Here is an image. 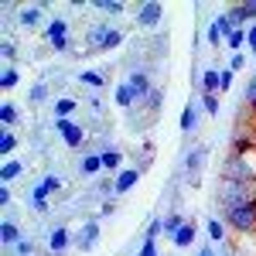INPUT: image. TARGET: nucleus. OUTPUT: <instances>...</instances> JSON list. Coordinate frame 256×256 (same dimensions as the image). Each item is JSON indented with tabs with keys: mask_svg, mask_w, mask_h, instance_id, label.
<instances>
[{
	"mask_svg": "<svg viewBox=\"0 0 256 256\" xmlns=\"http://www.w3.org/2000/svg\"><path fill=\"white\" fill-rule=\"evenodd\" d=\"M198 89H202V96H212V92H222V76H218L216 65H208V68H202V76H198Z\"/></svg>",
	"mask_w": 256,
	"mask_h": 256,
	"instance_id": "13",
	"label": "nucleus"
},
{
	"mask_svg": "<svg viewBox=\"0 0 256 256\" xmlns=\"http://www.w3.org/2000/svg\"><path fill=\"white\" fill-rule=\"evenodd\" d=\"M110 34H113V24H92V28L86 31V48H89V52H102Z\"/></svg>",
	"mask_w": 256,
	"mask_h": 256,
	"instance_id": "12",
	"label": "nucleus"
},
{
	"mask_svg": "<svg viewBox=\"0 0 256 256\" xmlns=\"http://www.w3.org/2000/svg\"><path fill=\"white\" fill-rule=\"evenodd\" d=\"M205 236H208L212 246H226V239H229V226L222 222V216L205 218Z\"/></svg>",
	"mask_w": 256,
	"mask_h": 256,
	"instance_id": "15",
	"label": "nucleus"
},
{
	"mask_svg": "<svg viewBox=\"0 0 256 256\" xmlns=\"http://www.w3.org/2000/svg\"><path fill=\"white\" fill-rule=\"evenodd\" d=\"M31 208H34L38 216H44V212L52 208V195H48L41 184H34V188H31Z\"/></svg>",
	"mask_w": 256,
	"mask_h": 256,
	"instance_id": "24",
	"label": "nucleus"
},
{
	"mask_svg": "<svg viewBox=\"0 0 256 256\" xmlns=\"http://www.w3.org/2000/svg\"><path fill=\"white\" fill-rule=\"evenodd\" d=\"M18 144H20V140H18V134H14V130H4V134H0V150H4L7 158L18 150Z\"/></svg>",
	"mask_w": 256,
	"mask_h": 256,
	"instance_id": "34",
	"label": "nucleus"
},
{
	"mask_svg": "<svg viewBox=\"0 0 256 256\" xmlns=\"http://www.w3.org/2000/svg\"><path fill=\"white\" fill-rule=\"evenodd\" d=\"M229 68H232V72H242V68H246V55H242V52L232 55V58H229Z\"/></svg>",
	"mask_w": 256,
	"mask_h": 256,
	"instance_id": "46",
	"label": "nucleus"
},
{
	"mask_svg": "<svg viewBox=\"0 0 256 256\" xmlns=\"http://www.w3.org/2000/svg\"><path fill=\"white\" fill-rule=\"evenodd\" d=\"M44 99H48V82H34V86L28 89V102H31V106H41Z\"/></svg>",
	"mask_w": 256,
	"mask_h": 256,
	"instance_id": "31",
	"label": "nucleus"
},
{
	"mask_svg": "<svg viewBox=\"0 0 256 256\" xmlns=\"http://www.w3.org/2000/svg\"><path fill=\"white\" fill-rule=\"evenodd\" d=\"M79 82H82V86H89L92 92H99V89L106 86V72H96V68H86V72H79Z\"/></svg>",
	"mask_w": 256,
	"mask_h": 256,
	"instance_id": "26",
	"label": "nucleus"
},
{
	"mask_svg": "<svg viewBox=\"0 0 256 256\" xmlns=\"http://www.w3.org/2000/svg\"><path fill=\"white\" fill-rule=\"evenodd\" d=\"M140 106H144V110H147V113H150V120L154 116H160V106H164V89H154V92H150V96L144 99V102H140Z\"/></svg>",
	"mask_w": 256,
	"mask_h": 256,
	"instance_id": "27",
	"label": "nucleus"
},
{
	"mask_svg": "<svg viewBox=\"0 0 256 256\" xmlns=\"http://www.w3.org/2000/svg\"><path fill=\"white\" fill-rule=\"evenodd\" d=\"M218 181H256V150L253 154H229L218 164Z\"/></svg>",
	"mask_w": 256,
	"mask_h": 256,
	"instance_id": "2",
	"label": "nucleus"
},
{
	"mask_svg": "<svg viewBox=\"0 0 256 256\" xmlns=\"http://www.w3.org/2000/svg\"><path fill=\"white\" fill-rule=\"evenodd\" d=\"M158 236H164V218H154L147 226V232H144V239H158Z\"/></svg>",
	"mask_w": 256,
	"mask_h": 256,
	"instance_id": "40",
	"label": "nucleus"
},
{
	"mask_svg": "<svg viewBox=\"0 0 256 256\" xmlns=\"http://www.w3.org/2000/svg\"><path fill=\"white\" fill-rule=\"evenodd\" d=\"M79 174L82 178L106 174V171H102V158H99V150H89V154H82V158H79Z\"/></svg>",
	"mask_w": 256,
	"mask_h": 256,
	"instance_id": "16",
	"label": "nucleus"
},
{
	"mask_svg": "<svg viewBox=\"0 0 256 256\" xmlns=\"http://www.w3.org/2000/svg\"><path fill=\"white\" fill-rule=\"evenodd\" d=\"M0 120H4V130H14V126H18V120H20V106L7 99V102L0 106Z\"/></svg>",
	"mask_w": 256,
	"mask_h": 256,
	"instance_id": "25",
	"label": "nucleus"
},
{
	"mask_svg": "<svg viewBox=\"0 0 256 256\" xmlns=\"http://www.w3.org/2000/svg\"><path fill=\"white\" fill-rule=\"evenodd\" d=\"M52 113H55V120H72V113H79V99L72 96H62L52 102Z\"/></svg>",
	"mask_w": 256,
	"mask_h": 256,
	"instance_id": "21",
	"label": "nucleus"
},
{
	"mask_svg": "<svg viewBox=\"0 0 256 256\" xmlns=\"http://www.w3.org/2000/svg\"><path fill=\"white\" fill-rule=\"evenodd\" d=\"M205 160H208V147H205V144H198V147H192V150L184 154V181H188L192 188H195L198 181H202Z\"/></svg>",
	"mask_w": 256,
	"mask_h": 256,
	"instance_id": "5",
	"label": "nucleus"
},
{
	"mask_svg": "<svg viewBox=\"0 0 256 256\" xmlns=\"http://www.w3.org/2000/svg\"><path fill=\"white\" fill-rule=\"evenodd\" d=\"M222 222H226L229 232H236V236H256V202H246V205H239V208L222 212Z\"/></svg>",
	"mask_w": 256,
	"mask_h": 256,
	"instance_id": "3",
	"label": "nucleus"
},
{
	"mask_svg": "<svg viewBox=\"0 0 256 256\" xmlns=\"http://www.w3.org/2000/svg\"><path fill=\"white\" fill-rule=\"evenodd\" d=\"M113 212H116V198H106V202L99 205V216H102V218H110Z\"/></svg>",
	"mask_w": 256,
	"mask_h": 256,
	"instance_id": "43",
	"label": "nucleus"
},
{
	"mask_svg": "<svg viewBox=\"0 0 256 256\" xmlns=\"http://www.w3.org/2000/svg\"><path fill=\"white\" fill-rule=\"evenodd\" d=\"M24 171H28L24 158H7V160H4V168H0V178H4V184H10V181H18Z\"/></svg>",
	"mask_w": 256,
	"mask_h": 256,
	"instance_id": "19",
	"label": "nucleus"
},
{
	"mask_svg": "<svg viewBox=\"0 0 256 256\" xmlns=\"http://www.w3.org/2000/svg\"><path fill=\"white\" fill-rule=\"evenodd\" d=\"M218 76H222V92H226V89H232V82H236V72H232L229 65H226V68H218Z\"/></svg>",
	"mask_w": 256,
	"mask_h": 256,
	"instance_id": "42",
	"label": "nucleus"
},
{
	"mask_svg": "<svg viewBox=\"0 0 256 256\" xmlns=\"http://www.w3.org/2000/svg\"><path fill=\"white\" fill-rule=\"evenodd\" d=\"M218 110H222V102H218L216 92H212V96H202V113H205V116H218Z\"/></svg>",
	"mask_w": 256,
	"mask_h": 256,
	"instance_id": "36",
	"label": "nucleus"
},
{
	"mask_svg": "<svg viewBox=\"0 0 256 256\" xmlns=\"http://www.w3.org/2000/svg\"><path fill=\"white\" fill-rule=\"evenodd\" d=\"M205 41H208L212 48H218V44H226V31H222V28L216 24V18H212V24L205 28Z\"/></svg>",
	"mask_w": 256,
	"mask_h": 256,
	"instance_id": "32",
	"label": "nucleus"
},
{
	"mask_svg": "<svg viewBox=\"0 0 256 256\" xmlns=\"http://www.w3.org/2000/svg\"><path fill=\"white\" fill-rule=\"evenodd\" d=\"M18 24L20 28H41V24H48V20H44V10H41V7H20Z\"/></svg>",
	"mask_w": 256,
	"mask_h": 256,
	"instance_id": "20",
	"label": "nucleus"
},
{
	"mask_svg": "<svg viewBox=\"0 0 256 256\" xmlns=\"http://www.w3.org/2000/svg\"><path fill=\"white\" fill-rule=\"evenodd\" d=\"M123 82L130 86V92H134V99H137V106H140V102H144L147 96H150L154 89H158V86H154V79H150L144 68H134V72H130V76H126Z\"/></svg>",
	"mask_w": 256,
	"mask_h": 256,
	"instance_id": "8",
	"label": "nucleus"
},
{
	"mask_svg": "<svg viewBox=\"0 0 256 256\" xmlns=\"http://www.w3.org/2000/svg\"><path fill=\"white\" fill-rule=\"evenodd\" d=\"M18 86H20V72L14 65H4V72H0V89L10 92V89H18Z\"/></svg>",
	"mask_w": 256,
	"mask_h": 256,
	"instance_id": "29",
	"label": "nucleus"
},
{
	"mask_svg": "<svg viewBox=\"0 0 256 256\" xmlns=\"http://www.w3.org/2000/svg\"><path fill=\"white\" fill-rule=\"evenodd\" d=\"M99 239H102V222L99 218H86L79 229H76V250L79 253H92Z\"/></svg>",
	"mask_w": 256,
	"mask_h": 256,
	"instance_id": "6",
	"label": "nucleus"
},
{
	"mask_svg": "<svg viewBox=\"0 0 256 256\" xmlns=\"http://www.w3.org/2000/svg\"><path fill=\"white\" fill-rule=\"evenodd\" d=\"M44 38H48V44H52V52H72V38H68V20L62 18H52L48 24H44Z\"/></svg>",
	"mask_w": 256,
	"mask_h": 256,
	"instance_id": "4",
	"label": "nucleus"
},
{
	"mask_svg": "<svg viewBox=\"0 0 256 256\" xmlns=\"http://www.w3.org/2000/svg\"><path fill=\"white\" fill-rule=\"evenodd\" d=\"M140 174H144V168H134V164H130V168H123L120 174H113V188H116V198H120V195H126V192H130V188H134V184L140 181Z\"/></svg>",
	"mask_w": 256,
	"mask_h": 256,
	"instance_id": "11",
	"label": "nucleus"
},
{
	"mask_svg": "<svg viewBox=\"0 0 256 256\" xmlns=\"http://www.w3.org/2000/svg\"><path fill=\"white\" fill-rule=\"evenodd\" d=\"M226 18L232 20V28H250V20L242 14V4H232V7H226Z\"/></svg>",
	"mask_w": 256,
	"mask_h": 256,
	"instance_id": "33",
	"label": "nucleus"
},
{
	"mask_svg": "<svg viewBox=\"0 0 256 256\" xmlns=\"http://www.w3.org/2000/svg\"><path fill=\"white\" fill-rule=\"evenodd\" d=\"M226 48H232V55H239V52L246 48V28H242V31H232V34L226 38Z\"/></svg>",
	"mask_w": 256,
	"mask_h": 256,
	"instance_id": "35",
	"label": "nucleus"
},
{
	"mask_svg": "<svg viewBox=\"0 0 256 256\" xmlns=\"http://www.w3.org/2000/svg\"><path fill=\"white\" fill-rule=\"evenodd\" d=\"M99 158H102V171H106V174H120V171H123V168H120V164H123V150H120V147H102Z\"/></svg>",
	"mask_w": 256,
	"mask_h": 256,
	"instance_id": "18",
	"label": "nucleus"
},
{
	"mask_svg": "<svg viewBox=\"0 0 256 256\" xmlns=\"http://www.w3.org/2000/svg\"><path fill=\"white\" fill-rule=\"evenodd\" d=\"M188 218L181 216V212H171V216H164V236L168 239H174L178 232H181V226H184Z\"/></svg>",
	"mask_w": 256,
	"mask_h": 256,
	"instance_id": "30",
	"label": "nucleus"
},
{
	"mask_svg": "<svg viewBox=\"0 0 256 256\" xmlns=\"http://www.w3.org/2000/svg\"><path fill=\"white\" fill-rule=\"evenodd\" d=\"M246 48H250V55H256V24L246 28Z\"/></svg>",
	"mask_w": 256,
	"mask_h": 256,
	"instance_id": "45",
	"label": "nucleus"
},
{
	"mask_svg": "<svg viewBox=\"0 0 256 256\" xmlns=\"http://www.w3.org/2000/svg\"><path fill=\"white\" fill-rule=\"evenodd\" d=\"M242 14L250 24H256V0H242Z\"/></svg>",
	"mask_w": 256,
	"mask_h": 256,
	"instance_id": "44",
	"label": "nucleus"
},
{
	"mask_svg": "<svg viewBox=\"0 0 256 256\" xmlns=\"http://www.w3.org/2000/svg\"><path fill=\"white\" fill-rule=\"evenodd\" d=\"M113 102H116L120 110H134V106H137V99H134V92H130L126 82H116V86H113Z\"/></svg>",
	"mask_w": 256,
	"mask_h": 256,
	"instance_id": "22",
	"label": "nucleus"
},
{
	"mask_svg": "<svg viewBox=\"0 0 256 256\" xmlns=\"http://www.w3.org/2000/svg\"><path fill=\"white\" fill-rule=\"evenodd\" d=\"M198 123H202V102H188V106L181 110V116H178V126H181V134H195Z\"/></svg>",
	"mask_w": 256,
	"mask_h": 256,
	"instance_id": "14",
	"label": "nucleus"
},
{
	"mask_svg": "<svg viewBox=\"0 0 256 256\" xmlns=\"http://www.w3.org/2000/svg\"><path fill=\"white\" fill-rule=\"evenodd\" d=\"M55 134L62 137V144L65 147H86V126L82 123H76V120H55Z\"/></svg>",
	"mask_w": 256,
	"mask_h": 256,
	"instance_id": "7",
	"label": "nucleus"
},
{
	"mask_svg": "<svg viewBox=\"0 0 256 256\" xmlns=\"http://www.w3.org/2000/svg\"><path fill=\"white\" fill-rule=\"evenodd\" d=\"M246 202H256V181H218V188H216L218 216L229 212V208L246 205Z\"/></svg>",
	"mask_w": 256,
	"mask_h": 256,
	"instance_id": "1",
	"label": "nucleus"
},
{
	"mask_svg": "<svg viewBox=\"0 0 256 256\" xmlns=\"http://www.w3.org/2000/svg\"><path fill=\"white\" fill-rule=\"evenodd\" d=\"M160 18H164V7H160L158 0H144V4L137 7V14H134L137 28H158Z\"/></svg>",
	"mask_w": 256,
	"mask_h": 256,
	"instance_id": "9",
	"label": "nucleus"
},
{
	"mask_svg": "<svg viewBox=\"0 0 256 256\" xmlns=\"http://www.w3.org/2000/svg\"><path fill=\"white\" fill-rule=\"evenodd\" d=\"M34 250H38V246H34V242H31V239L24 236V239H20V242H18V246H14V250H10V253H14V256H34Z\"/></svg>",
	"mask_w": 256,
	"mask_h": 256,
	"instance_id": "38",
	"label": "nucleus"
},
{
	"mask_svg": "<svg viewBox=\"0 0 256 256\" xmlns=\"http://www.w3.org/2000/svg\"><path fill=\"white\" fill-rule=\"evenodd\" d=\"M195 236H198V222H192V218H188V222L181 226V232H178V236L171 239V242H174L178 250H188V246L195 242Z\"/></svg>",
	"mask_w": 256,
	"mask_h": 256,
	"instance_id": "23",
	"label": "nucleus"
},
{
	"mask_svg": "<svg viewBox=\"0 0 256 256\" xmlns=\"http://www.w3.org/2000/svg\"><path fill=\"white\" fill-rule=\"evenodd\" d=\"M10 202H14V192H10V184H4V188H0V205L10 208Z\"/></svg>",
	"mask_w": 256,
	"mask_h": 256,
	"instance_id": "47",
	"label": "nucleus"
},
{
	"mask_svg": "<svg viewBox=\"0 0 256 256\" xmlns=\"http://www.w3.org/2000/svg\"><path fill=\"white\" fill-rule=\"evenodd\" d=\"M0 55H4V62H7V65H10V62L18 58V44H14L10 38H4V44H0Z\"/></svg>",
	"mask_w": 256,
	"mask_h": 256,
	"instance_id": "39",
	"label": "nucleus"
},
{
	"mask_svg": "<svg viewBox=\"0 0 256 256\" xmlns=\"http://www.w3.org/2000/svg\"><path fill=\"white\" fill-rule=\"evenodd\" d=\"M92 7H96L99 14H110V18H120V14H126L123 0H92Z\"/></svg>",
	"mask_w": 256,
	"mask_h": 256,
	"instance_id": "28",
	"label": "nucleus"
},
{
	"mask_svg": "<svg viewBox=\"0 0 256 256\" xmlns=\"http://www.w3.org/2000/svg\"><path fill=\"white\" fill-rule=\"evenodd\" d=\"M38 184L44 188V192H48V195H55V192H62V178H58V174H44V178L38 181Z\"/></svg>",
	"mask_w": 256,
	"mask_h": 256,
	"instance_id": "37",
	"label": "nucleus"
},
{
	"mask_svg": "<svg viewBox=\"0 0 256 256\" xmlns=\"http://www.w3.org/2000/svg\"><path fill=\"white\" fill-rule=\"evenodd\" d=\"M137 256H160L158 253V239H144V246L137 250Z\"/></svg>",
	"mask_w": 256,
	"mask_h": 256,
	"instance_id": "41",
	"label": "nucleus"
},
{
	"mask_svg": "<svg viewBox=\"0 0 256 256\" xmlns=\"http://www.w3.org/2000/svg\"><path fill=\"white\" fill-rule=\"evenodd\" d=\"M72 246H76V232H72L68 226H55V229H52V236H48V253L62 256L65 250H72Z\"/></svg>",
	"mask_w": 256,
	"mask_h": 256,
	"instance_id": "10",
	"label": "nucleus"
},
{
	"mask_svg": "<svg viewBox=\"0 0 256 256\" xmlns=\"http://www.w3.org/2000/svg\"><path fill=\"white\" fill-rule=\"evenodd\" d=\"M195 256H218V253H216V250H212V242H208V246H205V250H198Z\"/></svg>",
	"mask_w": 256,
	"mask_h": 256,
	"instance_id": "48",
	"label": "nucleus"
},
{
	"mask_svg": "<svg viewBox=\"0 0 256 256\" xmlns=\"http://www.w3.org/2000/svg\"><path fill=\"white\" fill-rule=\"evenodd\" d=\"M20 239H24V236H20V226H18V222H14L10 216H7L4 222H0V242H4L7 250H14Z\"/></svg>",
	"mask_w": 256,
	"mask_h": 256,
	"instance_id": "17",
	"label": "nucleus"
}]
</instances>
